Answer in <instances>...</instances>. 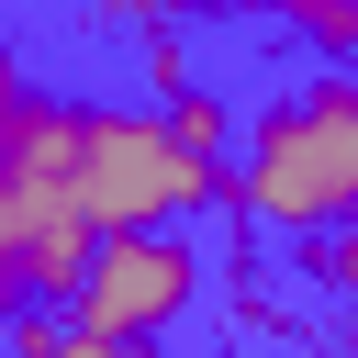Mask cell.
Here are the masks:
<instances>
[{
  "label": "cell",
  "mask_w": 358,
  "mask_h": 358,
  "mask_svg": "<svg viewBox=\"0 0 358 358\" xmlns=\"http://www.w3.org/2000/svg\"><path fill=\"white\" fill-rule=\"evenodd\" d=\"M190 302H201L190 224H123V235H90V268L67 291V324H78V358H112V347L168 336Z\"/></svg>",
  "instance_id": "3"
},
{
  "label": "cell",
  "mask_w": 358,
  "mask_h": 358,
  "mask_svg": "<svg viewBox=\"0 0 358 358\" xmlns=\"http://www.w3.org/2000/svg\"><path fill=\"white\" fill-rule=\"evenodd\" d=\"M11 90H22V67H11V45H0V101H11Z\"/></svg>",
  "instance_id": "9"
},
{
  "label": "cell",
  "mask_w": 358,
  "mask_h": 358,
  "mask_svg": "<svg viewBox=\"0 0 358 358\" xmlns=\"http://www.w3.org/2000/svg\"><path fill=\"white\" fill-rule=\"evenodd\" d=\"M302 268H313V280H324V291H336V302H347V336H358V213H347V224H324V235H313V257H302Z\"/></svg>",
  "instance_id": "6"
},
{
  "label": "cell",
  "mask_w": 358,
  "mask_h": 358,
  "mask_svg": "<svg viewBox=\"0 0 358 358\" xmlns=\"http://www.w3.org/2000/svg\"><path fill=\"white\" fill-rule=\"evenodd\" d=\"M224 157H201L168 112H90L78 101V213L101 224V235H123V224H190V213H213L224 201Z\"/></svg>",
  "instance_id": "2"
},
{
  "label": "cell",
  "mask_w": 358,
  "mask_h": 358,
  "mask_svg": "<svg viewBox=\"0 0 358 358\" xmlns=\"http://www.w3.org/2000/svg\"><path fill=\"white\" fill-rule=\"evenodd\" d=\"M168 123H179L201 157H224V168H235V123H224V101H213V90H190V78H179V90H168Z\"/></svg>",
  "instance_id": "7"
},
{
  "label": "cell",
  "mask_w": 358,
  "mask_h": 358,
  "mask_svg": "<svg viewBox=\"0 0 358 358\" xmlns=\"http://www.w3.org/2000/svg\"><path fill=\"white\" fill-rule=\"evenodd\" d=\"M224 213L246 235H324L358 213V67L347 56H324L291 101L246 112Z\"/></svg>",
  "instance_id": "1"
},
{
  "label": "cell",
  "mask_w": 358,
  "mask_h": 358,
  "mask_svg": "<svg viewBox=\"0 0 358 358\" xmlns=\"http://www.w3.org/2000/svg\"><path fill=\"white\" fill-rule=\"evenodd\" d=\"M257 11H268L280 34H302L313 56H347V67H358V0H257Z\"/></svg>",
  "instance_id": "4"
},
{
  "label": "cell",
  "mask_w": 358,
  "mask_h": 358,
  "mask_svg": "<svg viewBox=\"0 0 358 358\" xmlns=\"http://www.w3.org/2000/svg\"><path fill=\"white\" fill-rule=\"evenodd\" d=\"M0 347H11V358H78V324H67V302H22V313L0 324Z\"/></svg>",
  "instance_id": "5"
},
{
  "label": "cell",
  "mask_w": 358,
  "mask_h": 358,
  "mask_svg": "<svg viewBox=\"0 0 358 358\" xmlns=\"http://www.w3.org/2000/svg\"><path fill=\"white\" fill-rule=\"evenodd\" d=\"M201 0H90V22H112V34H168V22H190Z\"/></svg>",
  "instance_id": "8"
}]
</instances>
